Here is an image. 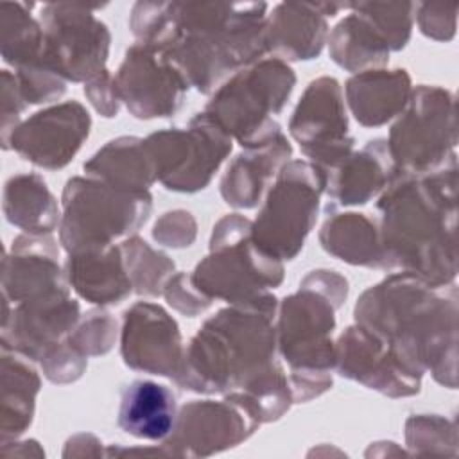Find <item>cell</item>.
<instances>
[{"label":"cell","mask_w":459,"mask_h":459,"mask_svg":"<svg viewBox=\"0 0 459 459\" xmlns=\"http://www.w3.org/2000/svg\"><path fill=\"white\" fill-rule=\"evenodd\" d=\"M265 2H136V41L167 52L190 88L213 93L238 70L265 57Z\"/></svg>","instance_id":"1"},{"label":"cell","mask_w":459,"mask_h":459,"mask_svg":"<svg viewBox=\"0 0 459 459\" xmlns=\"http://www.w3.org/2000/svg\"><path fill=\"white\" fill-rule=\"evenodd\" d=\"M378 235L389 269L446 287L457 276V160L427 174H393L378 195Z\"/></svg>","instance_id":"2"},{"label":"cell","mask_w":459,"mask_h":459,"mask_svg":"<svg viewBox=\"0 0 459 459\" xmlns=\"http://www.w3.org/2000/svg\"><path fill=\"white\" fill-rule=\"evenodd\" d=\"M457 289L436 287L409 273H393L355 303V323L389 344L414 373L430 371L448 389L457 385Z\"/></svg>","instance_id":"3"},{"label":"cell","mask_w":459,"mask_h":459,"mask_svg":"<svg viewBox=\"0 0 459 459\" xmlns=\"http://www.w3.org/2000/svg\"><path fill=\"white\" fill-rule=\"evenodd\" d=\"M276 312L271 292L221 308L185 346L174 382L186 391L224 396L281 366Z\"/></svg>","instance_id":"4"},{"label":"cell","mask_w":459,"mask_h":459,"mask_svg":"<svg viewBox=\"0 0 459 459\" xmlns=\"http://www.w3.org/2000/svg\"><path fill=\"white\" fill-rule=\"evenodd\" d=\"M348 296V281L335 271H310L298 290L278 303L276 342L289 369L333 371L335 310Z\"/></svg>","instance_id":"5"},{"label":"cell","mask_w":459,"mask_h":459,"mask_svg":"<svg viewBox=\"0 0 459 459\" xmlns=\"http://www.w3.org/2000/svg\"><path fill=\"white\" fill-rule=\"evenodd\" d=\"M247 217L224 215L212 231L210 251L192 271L194 285L213 299L240 303L280 287L283 262L256 246Z\"/></svg>","instance_id":"6"},{"label":"cell","mask_w":459,"mask_h":459,"mask_svg":"<svg viewBox=\"0 0 459 459\" xmlns=\"http://www.w3.org/2000/svg\"><path fill=\"white\" fill-rule=\"evenodd\" d=\"M149 190H126L90 176L66 181L61 195L59 244L66 253L126 240L149 221Z\"/></svg>","instance_id":"7"},{"label":"cell","mask_w":459,"mask_h":459,"mask_svg":"<svg viewBox=\"0 0 459 459\" xmlns=\"http://www.w3.org/2000/svg\"><path fill=\"white\" fill-rule=\"evenodd\" d=\"M296 84L289 63L262 57L233 74L210 97L204 113L242 147L265 142L278 131L281 113Z\"/></svg>","instance_id":"8"},{"label":"cell","mask_w":459,"mask_h":459,"mask_svg":"<svg viewBox=\"0 0 459 459\" xmlns=\"http://www.w3.org/2000/svg\"><path fill=\"white\" fill-rule=\"evenodd\" d=\"M325 194L323 172L307 160H290L267 190L251 235L258 247L278 260H292L316 226Z\"/></svg>","instance_id":"9"},{"label":"cell","mask_w":459,"mask_h":459,"mask_svg":"<svg viewBox=\"0 0 459 459\" xmlns=\"http://www.w3.org/2000/svg\"><path fill=\"white\" fill-rule=\"evenodd\" d=\"M385 140L396 172L427 174L457 160L454 93L429 84L412 88Z\"/></svg>","instance_id":"10"},{"label":"cell","mask_w":459,"mask_h":459,"mask_svg":"<svg viewBox=\"0 0 459 459\" xmlns=\"http://www.w3.org/2000/svg\"><path fill=\"white\" fill-rule=\"evenodd\" d=\"M143 142L158 181L181 194L204 190L233 147V138L204 111L185 127L154 131Z\"/></svg>","instance_id":"11"},{"label":"cell","mask_w":459,"mask_h":459,"mask_svg":"<svg viewBox=\"0 0 459 459\" xmlns=\"http://www.w3.org/2000/svg\"><path fill=\"white\" fill-rule=\"evenodd\" d=\"M95 9L99 7L50 2L39 11L43 57L66 82H86L106 70L111 32L95 16Z\"/></svg>","instance_id":"12"},{"label":"cell","mask_w":459,"mask_h":459,"mask_svg":"<svg viewBox=\"0 0 459 459\" xmlns=\"http://www.w3.org/2000/svg\"><path fill=\"white\" fill-rule=\"evenodd\" d=\"M289 133L301 152L321 172L337 167L353 149L348 133L344 93L335 77L323 75L308 82L289 120Z\"/></svg>","instance_id":"13"},{"label":"cell","mask_w":459,"mask_h":459,"mask_svg":"<svg viewBox=\"0 0 459 459\" xmlns=\"http://www.w3.org/2000/svg\"><path fill=\"white\" fill-rule=\"evenodd\" d=\"M115 79L120 100L142 120L174 115L190 90L185 74L167 52L140 41L126 50Z\"/></svg>","instance_id":"14"},{"label":"cell","mask_w":459,"mask_h":459,"mask_svg":"<svg viewBox=\"0 0 459 459\" xmlns=\"http://www.w3.org/2000/svg\"><path fill=\"white\" fill-rule=\"evenodd\" d=\"M90 129L88 109L77 100H65L22 120L13 131L7 149L39 169L57 170L74 160Z\"/></svg>","instance_id":"15"},{"label":"cell","mask_w":459,"mask_h":459,"mask_svg":"<svg viewBox=\"0 0 459 459\" xmlns=\"http://www.w3.org/2000/svg\"><path fill=\"white\" fill-rule=\"evenodd\" d=\"M260 425L237 403L192 400L178 411L176 425L161 441L169 455L206 457L246 441Z\"/></svg>","instance_id":"16"},{"label":"cell","mask_w":459,"mask_h":459,"mask_svg":"<svg viewBox=\"0 0 459 459\" xmlns=\"http://www.w3.org/2000/svg\"><path fill=\"white\" fill-rule=\"evenodd\" d=\"M120 353L134 371L178 378L185 344L176 319L158 303L138 301L122 317Z\"/></svg>","instance_id":"17"},{"label":"cell","mask_w":459,"mask_h":459,"mask_svg":"<svg viewBox=\"0 0 459 459\" xmlns=\"http://www.w3.org/2000/svg\"><path fill=\"white\" fill-rule=\"evenodd\" d=\"M79 317V303L68 285L16 305L4 301L2 344L39 362L50 348L68 339Z\"/></svg>","instance_id":"18"},{"label":"cell","mask_w":459,"mask_h":459,"mask_svg":"<svg viewBox=\"0 0 459 459\" xmlns=\"http://www.w3.org/2000/svg\"><path fill=\"white\" fill-rule=\"evenodd\" d=\"M333 369L341 377L389 398L418 394L423 378L411 371L385 341L357 323L348 326L335 341Z\"/></svg>","instance_id":"19"},{"label":"cell","mask_w":459,"mask_h":459,"mask_svg":"<svg viewBox=\"0 0 459 459\" xmlns=\"http://www.w3.org/2000/svg\"><path fill=\"white\" fill-rule=\"evenodd\" d=\"M65 269L59 264V247L52 235H20L13 240L2 265L4 301H20L66 287Z\"/></svg>","instance_id":"20"},{"label":"cell","mask_w":459,"mask_h":459,"mask_svg":"<svg viewBox=\"0 0 459 459\" xmlns=\"http://www.w3.org/2000/svg\"><path fill=\"white\" fill-rule=\"evenodd\" d=\"M292 145L278 131L265 142L251 147H244L226 167L221 179L222 199L238 210H249L258 206L281 167L290 161Z\"/></svg>","instance_id":"21"},{"label":"cell","mask_w":459,"mask_h":459,"mask_svg":"<svg viewBox=\"0 0 459 459\" xmlns=\"http://www.w3.org/2000/svg\"><path fill=\"white\" fill-rule=\"evenodd\" d=\"M63 269L68 287L88 303L118 305L133 292L122 247L117 244L68 253Z\"/></svg>","instance_id":"22"},{"label":"cell","mask_w":459,"mask_h":459,"mask_svg":"<svg viewBox=\"0 0 459 459\" xmlns=\"http://www.w3.org/2000/svg\"><path fill=\"white\" fill-rule=\"evenodd\" d=\"M328 38V18L317 2H285L265 20L267 52L285 63L316 59Z\"/></svg>","instance_id":"23"},{"label":"cell","mask_w":459,"mask_h":459,"mask_svg":"<svg viewBox=\"0 0 459 459\" xmlns=\"http://www.w3.org/2000/svg\"><path fill=\"white\" fill-rule=\"evenodd\" d=\"M394 174L385 138L366 142L337 167L323 172L325 194L341 206L366 204L380 195Z\"/></svg>","instance_id":"24"},{"label":"cell","mask_w":459,"mask_h":459,"mask_svg":"<svg viewBox=\"0 0 459 459\" xmlns=\"http://www.w3.org/2000/svg\"><path fill=\"white\" fill-rule=\"evenodd\" d=\"M411 75L403 68H375L353 74L344 84V102L364 127H380L396 118L411 97Z\"/></svg>","instance_id":"25"},{"label":"cell","mask_w":459,"mask_h":459,"mask_svg":"<svg viewBox=\"0 0 459 459\" xmlns=\"http://www.w3.org/2000/svg\"><path fill=\"white\" fill-rule=\"evenodd\" d=\"M178 411V400L170 387L140 378L122 391L117 421L133 437L163 441L176 425Z\"/></svg>","instance_id":"26"},{"label":"cell","mask_w":459,"mask_h":459,"mask_svg":"<svg viewBox=\"0 0 459 459\" xmlns=\"http://www.w3.org/2000/svg\"><path fill=\"white\" fill-rule=\"evenodd\" d=\"M0 359V434L4 445L16 441L30 427L36 411V396L41 389V378L32 359L5 344H2Z\"/></svg>","instance_id":"27"},{"label":"cell","mask_w":459,"mask_h":459,"mask_svg":"<svg viewBox=\"0 0 459 459\" xmlns=\"http://www.w3.org/2000/svg\"><path fill=\"white\" fill-rule=\"evenodd\" d=\"M321 247L351 265L389 269L380 244L378 226L364 213L337 212L328 204L326 219L319 231Z\"/></svg>","instance_id":"28"},{"label":"cell","mask_w":459,"mask_h":459,"mask_svg":"<svg viewBox=\"0 0 459 459\" xmlns=\"http://www.w3.org/2000/svg\"><path fill=\"white\" fill-rule=\"evenodd\" d=\"M4 215L27 235H52L59 230L61 208L45 179L34 172L11 176L4 186Z\"/></svg>","instance_id":"29"},{"label":"cell","mask_w":459,"mask_h":459,"mask_svg":"<svg viewBox=\"0 0 459 459\" xmlns=\"http://www.w3.org/2000/svg\"><path fill=\"white\" fill-rule=\"evenodd\" d=\"M84 174L126 190H149L156 170L143 138L118 136L100 147L86 163Z\"/></svg>","instance_id":"30"},{"label":"cell","mask_w":459,"mask_h":459,"mask_svg":"<svg viewBox=\"0 0 459 459\" xmlns=\"http://www.w3.org/2000/svg\"><path fill=\"white\" fill-rule=\"evenodd\" d=\"M326 45L332 61L351 74L384 68L391 54L377 29L351 9L328 32Z\"/></svg>","instance_id":"31"},{"label":"cell","mask_w":459,"mask_h":459,"mask_svg":"<svg viewBox=\"0 0 459 459\" xmlns=\"http://www.w3.org/2000/svg\"><path fill=\"white\" fill-rule=\"evenodd\" d=\"M30 7L23 2H0L2 59L14 70L43 59V27Z\"/></svg>","instance_id":"32"},{"label":"cell","mask_w":459,"mask_h":459,"mask_svg":"<svg viewBox=\"0 0 459 459\" xmlns=\"http://www.w3.org/2000/svg\"><path fill=\"white\" fill-rule=\"evenodd\" d=\"M224 398L244 409L258 425L280 420L294 403L283 366L274 368L238 391L224 394Z\"/></svg>","instance_id":"33"},{"label":"cell","mask_w":459,"mask_h":459,"mask_svg":"<svg viewBox=\"0 0 459 459\" xmlns=\"http://www.w3.org/2000/svg\"><path fill=\"white\" fill-rule=\"evenodd\" d=\"M124 262L133 283V292L145 298L163 294L167 281L176 274V264L163 251L154 249L138 235L120 242Z\"/></svg>","instance_id":"34"},{"label":"cell","mask_w":459,"mask_h":459,"mask_svg":"<svg viewBox=\"0 0 459 459\" xmlns=\"http://www.w3.org/2000/svg\"><path fill=\"white\" fill-rule=\"evenodd\" d=\"M350 9L362 14L384 38L391 52L405 48L414 25V2H350Z\"/></svg>","instance_id":"35"},{"label":"cell","mask_w":459,"mask_h":459,"mask_svg":"<svg viewBox=\"0 0 459 459\" xmlns=\"http://www.w3.org/2000/svg\"><path fill=\"white\" fill-rule=\"evenodd\" d=\"M405 441L412 454L455 455V423L437 414H414L405 423Z\"/></svg>","instance_id":"36"},{"label":"cell","mask_w":459,"mask_h":459,"mask_svg":"<svg viewBox=\"0 0 459 459\" xmlns=\"http://www.w3.org/2000/svg\"><path fill=\"white\" fill-rule=\"evenodd\" d=\"M117 335L118 326L115 317L104 308H95L79 317L68 341L82 355L97 357L106 355L115 346Z\"/></svg>","instance_id":"37"},{"label":"cell","mask_w":459,"mask_h":459,"mask_svg":"<svg viewBox=\"0 0 459 459\" xmlns=\"http://www.w3.org/2000/svg\"><path fill=\"white\" fill-rule=\"evenodd\" d=\"M27 104H47L59 100L66 91V81L43 59L14 72Z\"/></svg>","instance_id":"38"},{"label":"cell","mask_w":459,"mask_h":459,"mask_svg":"<svg viewBox=\"0 0 459 459\" xmlns=\"http://www.w3.org/2000/svg\"><path fill=\"white\" fill-rule=\"evenodd\" d=\"M43 375L54 382V384H70L82 377L88 357L82 355L77 348L70 344V341H63L57 346L50 348L41 359H39Z\"/></svg>","instance_id":"39"},{"label":"cell","mask_w":459,"mask_h":459,"mask_svg":"<svg viewBox=\"0 0 459 459\" xmlns=\"http://www.w3.org/2000/svg\"><path fill=\"white\" fill-rule=\"evenodd\" d=\"M197 235V224L190 212L170 210L165 212L152 228V238L172 249H183L194 244Z\"/></svg>","instance_id":"40"},{"label":"cell","mask_w":459,"mask_h":459,"mask_svg":"<svg viewBox=\"0 0 459 459\" xmlns=\"http://www.w3.org/2000/svg\"><path fill=\"white\" fill-rule=\"evenodd\" d=\"M414 22L434 41H450L457 27V4H416Z\"/></svg>","instance_id":"41"},{"label":"cell","mask_w":459,"mask_h":459,"mask_svg":"<svg viewBox=\"0 0 459 459\" xmlns=\"http://www.w3.org/2000/svg\"><path fill=\"white\" fill-rule=\"evenodd\" d=\"M167 303L183 316L194 317L212 307V299L204 296L192 281V274L176 273L167 281L163 294Z\"/></svg>","instance_id":"42"},{"label":"cell","mask_w":459,"mask_h":459,"mask_svg":"<svg viewBox=\"0 0 459 459\" xmlns=\"http://www.w3.org/2000/svg\"><path fill=\"white\" fill-rule=\"evenodd\" d=\"M0 99H2V117H0V138L2 147L7 151V142L13 134V131L22 122V113L27 106L18 79L9 70H2L0 74Z\"/></svg>","instance_id":"43"},{"label":"cell","mask_w":459,"mask_h":459,"mask_svg":"<svg viewBox=\"0 0 459 459\" xmlns=\"http://www.w3.org/2000/svg\"><path fill=\"white\" fill-rule=\"evenodd\" d=\"M84 95L90 104L106 118H113L120 111V93L115 75L106 68L84 82Z\"/></svg>","instance_id":"44"},{"label":"cell","mask_w":459,"mask_h":459,"mask_svg":"<svg viewBox=\"0 0 459 459\" xmlns=\"http://www.w3.org/2000/svg\"><path fill=\"white\" fill-rule=\"evenodd\" d=\"M289 384L292 391V402L303 403L332 389L333 378H332V371L289 369Z\"/></svg>","instance_id":"45"}]
</instances>
